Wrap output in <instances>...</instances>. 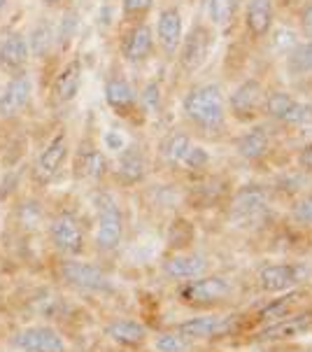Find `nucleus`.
<instances>
[{
	"label": "nucleus",
	"mask_w": 312,
	"mask_h": 352,
	"mask_svg": "<svg viewBox=\"0 0 312 352\" xmlns=\"http://www.w3.org/2000/svg\"><path fill=\"white\" fill-rule=\"evenodd\" d=\"M42 12H49V14H58V12L68 10L75 5V0H40Z\"/></svg>",
	"instance_id": "41"
},
{
	"label": "nucleus",
	"mask_w": 312,
	"mask_h": 352,
	"mask_svg": "<svg viewBox=\"0 0 312 352\" xmlns=\"http://www.w3.org/2000/svg\"><path fill=\"white\" fill-rule=\"evenodd\" d=\"M10 8H12V0H0V21H3L5 16H8Z\"/></svg>",
	"instance_id": "43"
},
{
	"label": "nucleus",
	"mask_w": 312,
	"mask_h": 352,
	"mask_svg": "<svg viewBox=\"0 0 312 352\" xmlns=\"http://www.w3.org/2000/svg\"><path fill=\"white\" fill-rule=\"evenodd\" d=\"M261 115L285 126H303L312 122V105L293 98L289 91L275 89V91H266Z\"/></svg>",
	"instance_id": "9"
},
{
	"label": "nucleus",
	"mask_w": 312,
	"mask_h": 352,
	"mask_svg": "<svg viewBox=\"0 0 312 352\" xmlns=\"http://www.w3.org/2000/svg\"><path fill=\"white\" fill-rule=\"evenodd\" d=\"M28 38V50H31V61L38 65H47L58 58L56 52V14L42 12L40 16H35L31 28L26 31Z\"/></svg>",
	"instance_id": "13"
},
{
	"label": "nucleus",
	"mask_w": 312,
	"mask_h": 352,
	"mask_svg": "<svg viewBox=\"0 0 312 352\" xmlns=\"http://www.w3.org/2000/svg\"><path fill=\"white\" fill-rule=\"evenodd\" d=\"M214 47V28L205 21H196L194 26L184 33L175 61L184 75H196L203 65L208 63L210 52Z\"/></svg>",
	"instance_id": "5"
},
{
	"label": "nucleus",
	"mask_w": 312,
	"mask_h": 352,
	"mask_svg": "<svg viewBox=\"0 0 312 352\" xmlns=\"http://www.w3.org/2000/svg\"><path fill=\"white\" fill-rule=\"evenodd\" d=\"M47 234L56 252L63 256H80L84 250V226L73 210H58L47 219Z\"/></svg>",
	"instance_id": "7"
},
{
	"label": "nucleus",
	"mask_w": 312,
	"mask_h": 352,
	"mask_svg": "<svg viewBox=\"0 0 312 352\" xmlns=\"http://www.w3.org/2000/svg\"><path fill=\"white\" fill-rule=\"evenodd\" d=\"M154 8L156 0H119V16H122V23L149 21Z\"/></svg>",
	"instance_id": "32"
},
{
	"label": "nucleus",
	"mask_w": 312,
	"mask_h": 352,
	"mask_svg": "<svg viewBox=\"0 0 312 352\" xmlns=\"http://www.w3.org/2000/svg\"><path fill=\"white\" fill-rule=\"evenodd\" d=\"M287 68L296 77L312 75V40H305V43L296 45L287 54Z\"/></svg>",
	"instance_id": "31"
},
{
	"label": "nucleus",
	"mask_w": 312,
	"mask_h": 352,
	"mask_svg": "<svg viewBox=\"0 0 312 352\" xmlns=\"http://www.w3.org/2000/svg\"><path fill=\"white\" fill-rule=\"evenodd\" d=\"M298 21H301V31L308 35V38H312V3H308L301 10V16H298Z\"/></svg>",
	"instance_id": "42"
},
{
	"label": "nucleus",
	"mask_w": 312,
	"mask_h": 352,
	"mask_svg": "<svg viewBox=\"0 0 312 352\" xmlns=\"http://www.w3.org/2000/svg\"><path fill=\"white\" fill-rule=\"evenodd\" d=\"M240 0H205L208 23L212 28H226L233 23V16L238 14Z\"/></svg>",
	"instance_id": "30"
},
{
	"label": "nucleus",
	"mask_w": 312,
	"mask_h": 352,
	"mask_svg": "<svg viewBox=\"0 0 312 352\" xmlns=\"http://www.w3.org/2000/svg\"><path fill=\"white\" fill-rule=\"evenodd\" d=\"M119 56L129 65H142L154 56L156 52V38L154 26L149 21L137 23H124L119 33Z\"/></svg>",
	"instance_id": "8"
},
{
	"label": "nucleus",
	"mask_w": 312,
	"mask_h": 352,
	"mask_svg": "<svg viewBox=\"0 0 312 352\" xmlns=\"http://www.w3.org/2000/svg\"><path fill=\"white\" fill-rule=\"evenodd\" d=\"M208 261L201 254H172L164 261V273L172 280H194L203 276Z\"/></svg>",
	"instance_id": "25"
},
{
	"label": "nucleus",
	"mask_w": 312,
	"mask_h": 352,
	"mask_svg": "<svg viewBox=\"0 0 312 352\" xmlns=\"http://www.w3.org/2000/svg\"><path fill=\"white\" fill-rule=\"evenodd\" d=\"M182 117L189 122V126L205 135H219L229 122V107L226 96L219 85L203 82L194 85L182 98Z\"/></svg>",
	"instance_id": "1"
},
{
	"label": "nucleus",
	"mask_w": 312,
	"mask_h": 352,
	"mask_svg": "<svg viewBox=\"0 0 312 352\" xmlns=\"http://www.w3.org/2000/svg\"><path fill=\"white\" fill-rule=\"evenodd\" d=\"M14 348L21 352H65V341L63 336L52 327H28L14 333L12 338Z\"/></svg>",
	"instance_id": "19"
},
{
	"label": "nucleus",
	"mask_w": 312,
	"mask_h": 352,
	"mask_svg": "<svg viewBox=\"0 0 312 352\" xmlns=\"http://www.w3.org/2000/svg\"><path fill=\"white\" fill-rule=\"evenodd\" d=\"M291 217H293V222H298L303 226H312V194L301 196V199L293 203Z\"/></svg>",
	"instance_id": "38"
},
{
	"label": "nucleus",
	"mask_w": 312,
	"mask_h": 352,
	"mask_svg": "<svg viewBox=\"0 0 312 352\" xmlns=\"http://www.w3.org/2000/svg\"><path fill=\"white\" fill-rule=\"evenodd\" d=\"M103 145H105V150L119 152V150H124L126 140H124V135H122V133H119V131H115V129H110V131H107V133L103 135Z\"/></svg>",
	"instance_id": "39"
},
{
	"label": "nucleus",
	"mask_w": 312,
	"mask_h": 352,
	"mask_svg": "<svg viewBox=\"0 0 312 352\" xmlns=\"http://www.w3.org/2000/svg\"><path fill=\"white\" fill-rule=\"evenodd\" d=\"M16 212H19V224L28 226V229H35V226L45 222V212H42L40 203L35 201H23Z\"/></svg>",
	"instance_id": "35"
},
{
	"label": "nucleus",
	"mask_w": 312,
	"mask_h": 352,
	"mask_svg": "<svg viewBox=\"0 0 312 352\" xmlns=\"http://www.w3.org/2000/svg\"><path fill=\"white\" fill-rule=\"evenodd\" d=\"M243 21L252 40H266L275 23V0H247Z\"/></svg>",
	"instance_id": "20"
},
{
	"label": "nucleus",
	"mask_w": 312,
	"mask_h": 352,
	"mask_svg": "<svg viewBox=\"0 0 312 352\" xmlns=\"http://www.w3.org/2000/svg\"><path fill=\"white\" fill-rule=\"evenodd\" d=\"M268 206V194L259 184H247V187L238 189L231 201V212L236 217H254Z\"/></svg>",
	"instance_id": "26"
},
{
	"label": "nucleus",
	"mask_w": 312,
	"mask_h": 352,
	"mask_svg": "<svg viewBox=\"0 0 312 352\" xmlns=\"http://www.w3.org/2000/svg\"><path fill=\"white\" fill-rule=\"evenodd\" d=\"M77 33H80V12L73 8L63 10L56 14V52L58 56H68L73 50Z\"/></svg>",
	"instance_id": "27"
},
{
	"label": "nucleus",
	"mask_w": 312,
	"mask_h": 352,
	"mask_svg": "<svg viewBox=\"0 0 312 352\" xmlns=\"http://www.w3.org/2000/svg\"><path fill=\"white\" fill-rule=\"evenodd\" d=\"M70 157H73V177H77V180L100 182L110 173L105 152L100 150V145L91 135H84L75 145V152Z\"/></svg>",
	"instance_id": "12"
},
{
	"label": "nucleus",
	"mask_w": 312,
	"mask_h": 352,
	"mask_svg": "<svg viewBox=\"0 0 312 352\" xmlns=\"http://www.w3.org/2000/svg\"><path fill=\"white\" fill-rule=\"evenodd\" d=\"M35 98V77L31 70L12 75L0 87V124H19L21 117L31 110Z\"/></svg>",
	"instance_id": "4"
},
{
	"label": "nucleus",
	"mask_w": 312,
	"mask_h": 352,
	"mask_svg": "<svg viewBox=\"0 0 312 352\" xmlns=\"http://www.w3.org/2000/svg\"><path fill=\"white\" fill-rule=\"evenodd\" d=\"M149 173V159L142 145L137 142H126L124 150L117 152L115 175L124 184H137L147 177Z\"/></svg>",
	"instance_id": "18"
},
{
	"label": "nucleus",
	"mask_w": 312,
	"mask_h": 352,
	"mask_svg": "<svg viewBox=\"0 0 312 352\" xmlns=\"http://www.w3.org/2000/svg\"><path fill=\"white\" fill-rule=\"evenodd\" d=\"M96 208V248L100 252H112L122 245L124 238V212L115 194L96 192L93 194Z\"/></svg>",
	"instance_id": "3"
},
{
	"label": "nucleus",
	"mask_w": 312,
	"mask_h": 352,
	"mask_svg": "<svg viewBox=\"0 0 312 352\" xmlns=\"http://www.w3.org/2000/svg\"><path fill=\"white\" fill-rule=\"evenodd\" d=\"M70 154H73V145H70L68 131L58 129L56 133H52L49 140L40 147L31 168H28V175H31L33 184H38V187H49V184L61 175L65 164L70 161Z\"/></svg>",
	"instance_id": "2"
},
{
	"label": "nucleus",
	"mask_w": 312,
	"mask_h": 352,
	"mask_svg": "<svg viewBox=\"0 0 312 352\" xmlns=\"http://www.w3.org/2000/svg\"><path fill=\"white\" fill-rule=\"evenodd\" d=\"M233 324L231 315H203V318H191L187 322L177 327V331L182 336H187L189 341H196V338H212L224 333L229 327Z\"/></svg>",
	"instance_id": "21"
},
{
	"label": "nucleus",
	"mask_w": 312,
	"mask_h": 352,
	"mask_svg": "<svg viewBox=\"0 0 312 352\" xmlns=\"http://www.w3.org/2000/svg\"><path fill=\"white\" fill-rule=\"evenodd\" d=\"M191 145H194V140H191L189 133H184V131H170V133H166L164 138L159 140L156 152H159V157L166 166H170V168H182L184 157H187V152L191 150Z\"/></svg>",
	"instance_id": "24"
},
{
	"label": "nucleus",
	"mask_w": 312,
	"mask_h": 352,
	"mask_svg": "<svg viewBox=\"0 0 312 352\" xmlns=\"http://www.w3.org/2000/svg\"><path fill=\"white\" fill-rule=\"evenodd\" d=\"M263 98H266V89L256 77H247L240 85L233 89L226 107H229V115L240 124H254L261 117L263 110Z\"/></svg>",
	"instance_id": "10"
},
{
	"label": "nucleus",
	"mask_w": 312,
	"mask_h": 352,
	"mask_svg": "<svg viewBox=\"0 0 312 352\" xmlns=\"http://www.w3.org/2000/svg\"><path fill=\"white\" fill-rule=\"evenodd\" d=\"M58 276L68 285H73V287L84 289V292H110L112 289V280L103 268L89 264V261H80L77 256H68L65 261H61Z\"/></svg>",
	"instance_id": "15"
},
{
	"label": "nucleus",
	"mask_w": 312,
	"mask_h": 352,
	"mask_svg": "<svg viewBox=\"0 0 312 352\" xmlns=\"http://www.w3.org/2000/svg\"><path fill=\"white\" fill-rule=\"evenodd\" d=\"M31 50L26 31H10L0 38V73L5 77L31 70Z\"/></svg>",
	"instance_id": "17"
},
{
	"label": "nucleus",
	"mask_w": 312,
	"mask_h": 352,
	"mask_svg": "<svg viewBox=\"0 0 312 352\" xmlns=\"http://www.w3.org/2000/svg\"><path fill=\"white\" fill-rule=\"evenodd\" d=\"M233 292V285L224 276H198L189 280L184 287H179V299L189 306H208V303L224 301Z\"/></svg>",
	"instance_id": "16"
},
{
	"label": "nucleus",
	"mask_w": 312,
	"mask_h": 352,
	"mask_svg": "<svg viewBox=\"0 0 312 352\" xmlns=\"http://www.w3.org/2000/svg\"><path fill=\"white\" fill-rule=\"evenodd\" d=\"M210 164V154L205 147H201V145H191V150L187 152V157H184V164H182V168H187V170H203L205 166Z\"/></svg>",
	"instance_id": "37"
},
{
	"label": "nucleus",
	"mask_w": 312,
	"mask_h": 352,
	"mask_svg": "<svg viewBox=\"0 0 312 352\" xmlns=\"http://www.w3.org/2000/svg\"><path fill=\"white\" fill-rule=\"evenodd\" d=\"M105 333L115 343L140 345L147 338V327L140 324V322H135V320H115L112 324H107Z\"/></svg>",
	"instance_id": "29"
},
{
	"label": "nucleus",
	"mask_w": 312,
	"mask_h": 352,
	"mask_svg": "<svg viewBox=\"0 0 312 352\" xmlns=\"http://www.w3.org/2000/svg\"><path fill=\"white\" fill-rule=\"evenodd\" d=\"M271 150V129L259 126V124H249V129L236 140L238 157L245 161H259Z\"/></svg>",
	"instance_id": "22"
},
{
	"label": "nucleus",
	"mask_w": 312,
	"mask_h": 352,
	"mask_svg": "<svg viewBox=\"0 0 312 352\" xmlns=\"http://www.w3.org/2000/svg\"><path fill=\"white\" fill-rule=\"evenodd\" d=\"M296 164L303 173H312V142L303 145L296 154Z\"/></svg>",
	"instance_id": "40"
},
{
	"label": "nucleus",
	"mask_w": 312,
	"mask_h": 352,
	"mask_svg": "<svg viewBox=\"0 0 312 352\" xmlns=\"http://www.w3.org/2000/svg\"><path fill=\"white\" fill-rule=\"evenodd\" d=\"M312 329V318H289L261 331L263 341H289V338L305 336Z\"/></svg>",
	"instance_id": "28"
},
{
	"label": "nucleus",
	"mask_w": 312,
	"mask_h": 352,
	"mask_svg": "<svg viewBox=\"0 0 312 352\" xmlns=\"http://www.w3.org/2000/svg\"><path fill=\"white\" fill-rule=\"evenodd\" d=\"M296 299H298V294L296 292H291L289 296H285V299H278V301H273L271 306H266L261 310V315L259 318L266 322V320H280V318H287V310H289L293 303H296Z\"/></svg>",
	"instance_id": "36"
},
{
	"label": "nucleus",
	"mask_w": 312,
	"mask_h": 352,
	"mask_svg": "<svg viewBox=\"0 0 312 352\" xmlns=\"http://www.w3.org/2000/svg\"><path fill=\"white\" fill-rule=\"evenodd\" d=\"M161 103H164V94H161V85L156 80L145 82V87L137 89V105H140V115H159Z\"/></svg>",
	"instance_id": "33"
},
{
	"label": "nucleus",
	"mask_w": 312,
	"mask_h": 352,
	"mask_svg": "<svg viewBox=\"0 0 312 352\" xmlns=\"http://www.w3.org/2000/svg\"><path fill=\"white\" fill-rule=\"evenodd\" d=\"M298 283H301V268L293 264H268L259 273V285L266 292H287Z\"/></svg>",
	"instance_id": "23"
},
{
	"label": "nucleus",
	"mask_w": 312,
	"mask_h": 352,
	"mask_svg": "<svg viewBox=\"0 0 312 352\" xmlns=\"http://www.w3.org/2000/svg\"><path fill=\"white\" fill-rule=\"evenodd\" d=\"M82 80H84L82 56H70L68 61H63L54 70V77H52L49 87H47V105H49L52 110L70 105L80 96Z\"/></svg>",
	"instance_id": "6"
},
{
	"label": "nucleus",
	"mask_w": 312,
	"mask_h": 352,
	"mask_svg": "<svg viewBox=\"0 0 312 352\" xmlns=\"http://www.w3.org/2000/svg\"><path fill=\"white\" fill-rule=\"evenodd\" d=\"M189 345H191L189 338L182 336V333L175 329V331L161 333V336L154 341V350L156 352H184Z\"/></svg>",
	"instance_id": "34"
},
{
	"label": "nucleus",
	"mask_w": 312,
	"mask_h": 352,
	"mask_svg": "<svg viewBox=\"0 0 312 352\" xmlns=\"http://www.w3.org/2000/svg\"><path fill=\"white\" fill-rule=\"evenodd\" d=\"M154 38H156V50L164 54L168 61H175L179 43L184 38V19H182V10L177 5H164V8L156 12Z\"/></svg>",
	"instance_id": "14"
},
{
	"label": "nucleus",
	"mask_w": 312,
	"mask_h": 352,
	"mask_svg": "<svg viewBox=\"0 0 312 352\" xmlns=\"http://www.w3.org/2000/svg\"><path fill=\"white\" fill-rule=\"evenodd\" d=\"M103 96H105V105L110 107V112L115 117L126 119V122H133V119L140 115L137 89L124 73H110L105 77Z\"/></svg>",
	"instance_id": "11"
}]
</instances>
